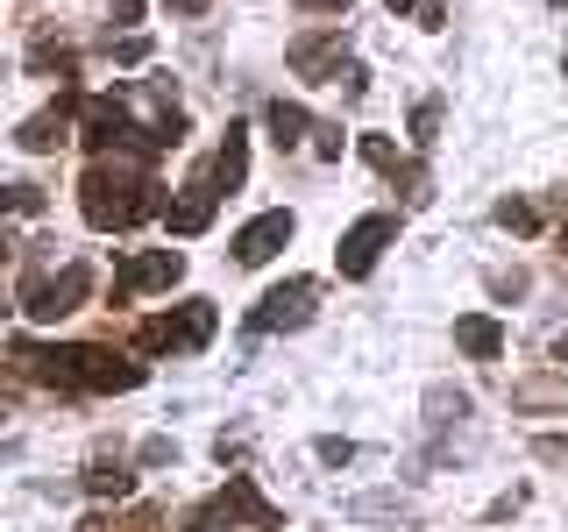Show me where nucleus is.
Listing matches in <instances>:
<instances>
[{
    "mask_svg": "<svg viewBox=\"0 0 568 532\" xmlns=\"http://www.w3.org/2000/svg\"><path fill=\"white\" fill-rule=\"evenodd\" d=\"M342 50H348L342 29L298 35V43H292V71H298V79H342Z\"/></svg>",
    "mask_w": 568,
    "mask_h": 532,
    "instance_id": "nucleus-11",
    "label": "nucleus"
},
{
    "mask_svg": "<svg viewBox=\"0 0 568 532\" xmlns=\"http://www.w3.org/2000/svg\"><path fill=\"white\" fill-rule=\"evenodd\" d=\"M555 362H561V369H568V334H561V341H555Z\"/></svg>",
    "mask_w": 568,
    "mask_h": 532,
    "instance_id": "nucleus-38",
    "label": "nucleus"
},
{
    "mask_svg": "<svg viewBox=\"0 0 568 532\" xmlns=\"http://www.w3.org/2000/svg\"><path fill=\"white\" fill-rule=\"evenodd\" d=\"M561 64H568V58H561Z\"/></svg>",
    "mask_w": 568,
    "mask_h": 532,
    "instance_id": "nucleus-44",
    "label": "nucleus"
},
{
    "mask_svg": "<svg viewBox=\"0 0 568 532\" xmlns=\"http://www.w3.org/2000/svg\"><path fill=\"white\" fill-rule=\"evenodd\" d=\"M129 490H135V475L121 469V461H106V454H100L93 469H85V497H129Z\"/></svg>",
    "mask_w": 568,
    "mask_h": 532,
    "instance_id": "nucleus-17",
    "label": "nucleus"
},
{
    "mask_svg": "<svg viewBox=\"0 0 568 532\" xmlns=\"http://www.w3.org/2000/svg\"><path fill=\"white\" fill-rule=\"evenodd\" d=\"M540 461H568V440H561V433H547V440H540Z\"/></svg>",
    "mask_w": 568,
    "mask_h": 532,
    "instance_id": "nucleus-32",
    "label": "nucleus"
},
{
    "mask_svg": "<svg viewBox=\"0 0 568 532\" xmlns=\"http://www.w3.org/2000/svg\"><path fill=\"white\" fill-rule=\"evenodd\" d=\"M29 71H43V79L71 85V79H79V58H71L64 43H36V50H29Z\"/></svg>",
    "mask_w": 568,
    "mask_h": 532,
    "instance_id": "nucleus-18",
    "label": "nucleus"
},
{
    "mask_svg": "<svg viewBox=\"0 0 568 532\" xmlns=\"http://www.w3.org/2000/svg\"><path fill=\"white\" fill-rule=\"evenodd\" d=\"M0 213H22V221H36V213H43V185H29V177L0 185Z\"/></svg>",
    "mask_w": 568,
    "mask_h": 532,
    "instance_id": "nucleus-20",
    "label": "nucleus"
},
{
    "mask_svg": "<svg viewBox=\"0 0 568 532\" xmlns=\"http://www.w3.org/2000/svg\"><path fill=\"white\" fill-rule=\"evenodd\" d=\"M363 156H369V164H377L384 177H398V171H405V156L390 150V135H363Z\"/></svg>",
    "mask_w": 568,
    "mask_h": 532,
    "instance_id": "nucleus-23",
    "label": "nucleus"
},
{
    "mask_svg": "<svg viewBox=\"0 0 568 532\" xmlns=\"http://www.w3.org/2000/svg\"><path fill=\"white\" fill-rule=\"evenodd\" d=\"M242 177H248V129H227L221 156H213V171H206V185H213V192H235Z\"/></svg>",
    "mask_w": 568,
    "mask_h": 532,
    "instance_id": "nucleus-14",
    "label": "nucleus"
},
{
    "mask_svg": "<svg viewBox=\"0 0 568 532\" xmlns=\"http://www.w3.org/2000/svg\"><path fill=\"white\" fill-rule=\"evenodd\" d=\"M178 277H185V256H178V248H142V256L121 263L114 298H129V291H171Z\"/></svg>",
    "mask_w": 568,
    "mask_h": 532,
    "instance_id": "nucleus-9",
    "label": "nucleus"
},
{
    "mask_svg": "<svg viewBox=\"0 0 568 532\" xmlns=\"http://www.w3.org/2000/svg\"><path fill=\"white\" fill-rule=\"evenodd\" d=\"M150 377V362L121 348H100V341H79V348H58V390H135Z\"/></svg>",
    "mask_w": 568,
    "mask_h": 532,
    "instance_id": "nucleus-2",
    "label": "nucleus"
},
{
    "mask_svg": "<svg viewBox=\"0 0 568 532\" xmlns=\"http://www.w3.org/2000/svg\"><path fill=\"white\" fill-rule=\"evenodd\" d=\"M213 327H221L213 298H185L178 313L142 319V334H135V341L150 348V355H192V348H206V341H213Z\"/></svg>",
    "mask_w": 568,
    "mask_h": 532,
    "instance_id": "nucleus-3",
    "label": "nucleus"
},
{
    "mask_svg": "<svg viewBox=\"0 0 568 532\" xmlns=\"http://www.w3.org/2000/svg\"><path fill=\"white\" fill-rule=\"evenodd\" d=\"M490 291H497V298H519V291H526V277H519V270H497V277H490Z\"/></svg>",
    "mask_w": 568,
    "mask_h": 532,
    "instance_id": "nucleus-29",
    "label": "nucleus"
},
{
    "mask_svg": "<svg viewBox=\"0 0 568 532\" xmlns=\"http://www.w3.org/2000/svg\"><path fill=\"white\" fill-rule=\"evenodd\" d=\"M306 14H342V8H355V0H298Z\"/></svg>",
    "mask_w": 568,
    "mask_h": 532,
    "instance_id": "nucleus-33",
    "label": "nucleus"
},
{
    "mask_svg": "<svg viewBox=\"0 0 568 532\" xmlns=\"http://www.w3.org/2000/svg\"><path fill=\"white\" fill-rule=\"evenodd\" d=\"M390 8H398V14H405V8H419V0H390Z\"/></svg>",
    "mask_w": 568,
    "mask_h": 532,
    "instance_id": "nucleus-39",
    "label": "nucleus"
},
{
    "mask_svg": "<svg viewBox=\"0 0 568 532\" xmlns=\"http://www.w3.org/2000/svg\"><path fill=\"white\" fill-rule=\"evenodd\" d=\"M455 348L469 355V362H497V355H505V327H497L490 313H462L455 319Z\"/></svg>",
    "mask_w": 568,
    "mask_h": 532,
    "instance_id": "nucleus-13",
    "label": "nucleus"
},
{
    "mask_svg": "<svg viewBox=\"0 0 568 532\" xmlns=\"http://www.w3.org/2000/svg\"><path fill=\"white\" fill-rule=\"evenodd\" d=\"M334 85H342L348 100H363V93H369V71H363V64H342V79H334Z\"/></svg>",
    "mask_w": 568,
    "mask_h": 532,
    "instance_id": "nucleus-26",
    "label": "nucleus"
},
{
    "mask_svg": "<svg viewBox=\"0 0 568 532\" xmlns=\"http://www.w3.org/2000/svg\"><path fill=\"white\" fill-rule=\"evenodd\" d=\"M555 8H568V0H555Z\"/></svg>",
    "mask_w": 568,
    "mask_h": 532,
    "instance_id": "nucleus-43",
    "label": "nucleus"
},
{
    "mask_svg": "<svg viewBox=\"0 0 568 532\" xmlns=\"http://www.w3.org/2000/svg\"><path fill=\"white\" fill-rule=\"evenodd\" d=\"M313 150L320 156H342V129H313Z\"/></svg>",
    "mask_w": 568,
    "mask_h": 532,
    "instance_id": "nucleus-31",
    "label": "nucleus"
},
{
    "mask_svg": "<svg viewBox=\"0 0 568 532\" xmlns=\"http://www.w3.org/2000/svg\"><path fill=\"white\" fill-rule=\"evenodd\" d=\"M171 8H178V14H206V0H171Z\"/></svg>",
    "mask_w": 568,
    "mask_h": 532,
    "instance_id": "nucleus-36",
    "label": "nucleus"
},
{
    "mask_svg": "<svg viewBox=\"0 0 568 532\" xmlns=\"http://www.w3.org/2000/svg\"><path fill=\"white\" fill-rule=\"evenodd\" d=\"M206 519L213 525H248V532H277V504H263V490L248 483V475H227V490L206 504Z\"/></svg>",
    "mask_w": 568,
    "mask_h": 532,
    "instance_id": "nucleus-7",
    "label": "nucleus"
},
{
    "mask_svg": "<svg viewBox=\"0 0 568 532\" xmlns=\"http://www.w3.org/2000/svg\"><path fill=\"white\" fill-rule=\"evenodd\" d=\"M85 291H93V270H85V263H64L58 277L36 270V277L22 284V313H29V319H43V327H58L64 313H79V306H85Z\"/></svg>",
    "mask_w": 568,
    "mask_h": 532,
    "instance_id": "nucleus-4",
    "label": "nucleus"
},
{
    "mask_svg": "<svg viewBox=\"0 0 568 532\" xmlns=\"http://www.w3.org/2000/svg\"><path fill=\"white\" fill-rule=\"evenodd\" d=\"M185 532H213V519H206V511H200V519H185Z\"/></svg>",
    "mask_w": 568,
    "mask_h": 532,
    "instance_id": "nucleus-37",
    "label": "nucleus"
},
{
    "mask_svg": "<svg viewBox=\"0 0 568 532\" xmlns=\"http://www.w3.org/2000/svg\"><path fill=\"white\" fill-rule=\"evenodd\" d=\"M263 129H271L277 150H298V142L313 135V121H306V106H298V100H271V106H263Z\"/></svg>",
    "mask_w": 568,
    "mask_h": 532,
    "instance_id": "nucleus-15",
    "label": "nucleus"
},
{
    "mask_svg": "<svg viewBox=\"0 0 568 532\" xmlns=\"http://www.w3.org/2000/svg\"><path fill=\"white\" fill-rule=\"evenodd\" d=\"M497 227H511V235H532V227H540V213H532L526 200H497Z\"/></svg>",
    "mask_w": 568,
    "mask_h": 532,
    "instance_id": "nucleus-22",
    "label": "nucleus"
},
{
    "mask_svg": "<svg viewBox=\"0 0 568 532\" xmlns=\"http://www.w3.org/2000/svg\"><path fill=\"white\" fill-rule=\"evenodd\" d=\"M0 313H8V298H0Z\"/></svg>",
    "mask_w": 568,
    "mask_h": 532,
    "instance_id": "nucleus-42",
    "label": "nucleus"
},
{
    "mask_svg": "<svg viewBox=\"0 0 568 532\" xmlns=\"http://www.w3.org/2000/svg\"><path fill=\"white\" fill-rule=\"evenodd\" d=\"M434 135H440V100H419L413 106V150H434Z\"/></svg>",
    "mask_w": 568,
    "mask_h": 532,
    "instance_id": "nucleus-21",
    "label": "nucleus"
},
{
    "mask_svg": "<svg viewBox=\"0 0 568 532\" xmlns=\"http://www.w3.org/2000/svg\"><path fill=\"white\" fill-rule=\"evenodd\" d=\"M320 306V284L313 277H284L277 291H263V306L248 313V334H292V327H306Z\"/></svg>",
    "mask_w": 568,
    "mask_h": 532,
    "instance_id": "nucleus-5",
    "label": "nucleus"
},
{
    "mask_svg": "<svg viewBox=\"0 0 568 532\" xmlns=\"http://www.w3.org/2000/svg\"><path fill=\"white\" fill-rule=\"evenodd\" d=\"M390 242H398V213H363L342 235V248H334V263H342V277H369Z\"/></svg>",
    "mask_w": 568,
    "mask_h": 532,
    "instance_id": "nucleus-6",
    "label": "nucleus"
},
{
    "mask_svg": "<svg viewBox=\"0 0 568 532\" xmlns=\"http://www.w3.org/2000/svg\"><path fill=\"white\" fill-rule=\"evenodd\" d=\"M114 58H121V64H142V58H150V35H121Z\"/></svg>",
    "mask_w": 568,
    "mask_h": 532,
    "instance_id": "nucleus-27",
    "label": "nucleus"
},
{
    "mask_svg": "<svg viewBox=\"0 0 568 532\" xmlns=\"http://www.w3.org/2000/svg\"><path fill=\"white\" fill-rule=\"evenodd\" d=\"M121 532H156V511H135V519L121 525Z\"/></svg>",
    "mask_w": 568,
    "mask_h": 532,
    "instance_id": "nucleus-35",
    "label": "nucleus"
},
{
    "mask_svg": "<svg viewBox=\"0 0 568 532\" xmlns=\"http://www.w3.org/2000/svg\"><path fill=\"white\" fill-rule=\"evenodd\" d=\"M142 461H150V469H164V461H178V440L150 433V440H142Z\"/></svg>",
    "mask_w": 568,
    "mask_h": 532,
    "instance_id": "nucleus-25",
    "label": "nucleus"
},
{
    "mask_svg": "<svg viewBox=\"0 0 568 532\" xmlns=\"http://www.w3.org/2000/svg\"><path fill=\"white\" fill-rule=\"evenodd\" d=\"M320 461H327V469H348V461H355V448H348V440L342 433H327V440H320V448H313Z\"/></svg>",
    "mask_w": 568,
    "mask_h": 532,
    "instance_id": "nucleus-24",
    "label": "nucleus"
},
{
    "mask_svg": "<svg viewBox=\"0 0 568 532\" xmlns=\"http://www.w3.org/2000/svg\"><path fill=\"white\" fill-rule=\"evenodd\" d=\"M71 135H79V93H71V85L43 106V114H29L22 129H14V142H22V150H36V156L58 150V142H71Z\"/></svg>",
    "mask_w": 568,
    "mask_h": 532,
    "instance_id": "nucleus-8",
    "label": "nucleus"
},
{
    "mask_svg": "<svg viewBox=\"0 0 568 532\" xmlns=\"http://www.w3.org/2000/svg\"><path fill=\"white\" fill-rule=\"evenodd\" d=\"M561 256H568V221H561Z\"/></svg>",
    "mask_w": 568,
    "mask_h": 532,
    "instance_id": "nucleus-40",
    "label": "nucleus"
},
{
    "mask_svg": "<svg viewBox=\"0 0 568 532\" xmlns=\"http://www.w3.org/2000/svg\"><path fill=\"white\" fill-rule=\"evenodd\" d=\"M426 419H434V426L469 419V398H462V390H448V383H434V390H426Z\"/></svg>",
    "mask_w": 568,
    "mask_h": 532,
    "instance_id": "nucleus-19",
    "label": "nucleus"
},
{
    "mask_svg": "<svg viewBox=\"0 0 568 532\" xmlns=\"http://www.w3.org/2000/svg\"><path fill=\"white\" fill-rule=\"evenodd\" d=\"M213 200H221V192H213L206 177H200V185H185V192H178V200L164 206L171 235H206V227H213Z\"/></svg>",
    "mask_w": 568,
    "mask_h": 532,
    "instance_id": "nucleus-12",
    "label": "nucleus"
},
{
    "mask_svg": "<svg viewBox=\"0 0 568 532\" xmlns=\"http://www.w3.org/2000/svg\"><path fill=\"white\" fill-rule=\"evenodd\" d=\"M511 405H519V412H568V369L561 377H526L511 390Z\"/></svg>",
    "mask_w": 568,
    "mask_h": 532,
    "instance_id": "nucleus-16",
    "label": "nucleus"
},
{
    "mask_svg": "<svg viewBox=\"0 0 568 532\" xmlns=\"http://www.w3.org/2000/svg\"><path fill=\"white\" fill-rule=\"evenodd\" d=\"M448 22V0H419V29H440Z\"/></svg>",
    "mask_w": 568,
    "mask_h": 532,
    "instance_id": "nucleus-30",
    "label": "nucleus"
},
{
    "mask_svg": "<svg viewBox=\"0 0 568 532\" xmlns=\"http://www.w3.org/2000/svg\"><path fill=\"white\" fill-rule=\"evenodd\" d=\"M114 22H142V0H114Z\"/></svg>",
    "mask_w": 568,
    "mask_h": 532,
    "instance_id": "nucleus-34",
    "label": "nucleus"
},
{
    "mask_svg": "<svg viewBox=\"0 0 568 532\" xmlns=\"http://www.w3.org/2000/svg\"><path fill=\"white\" fill-rule=\"evenodd\" d=\"M79 206H85V221L100 227V235H121V227H135V221H150V213H164V200H156V185L142 177L135 164H93L79 177Z\"/></svg>",
    "mask_w": 568,
    "mask_h": 532,
    "instance_id": "nucleus-1",
    "label": "nucleus"
},
{
    "mask_svg": "<svg viewBox=\"0 0 568 532\" xmlns=\"http://www.w3.org/2000/svg\"><path fill=\"white\" fill-rule=\"evenodd\" d=\"M213 454H221V461H242L248 454V433H221V440H213Z\"/></svg>",
    "mask_w": 568,
    "mask_h": 532,
    "instance_id": "nucleus-28",
    "label": "nucleus"
},
{
    "mask_svg": "<svg viewBox=\"0 0 568 532\" xmlns=\"http://www.w3.org/2000/svg\"><path fill=\"white\" fill-rule=\"evenodd\" d=\"M0 256H8V235H0Z\"/></svg>",
    "mask_w": 568,
    "mask_h": 532,
    "instance_id": "nucleus-41",
    "label": "nucleus"
},
{
    "mask_svg": "<svg viewBox=\"0 0 568 532\" xmlns=\"http://www.w3.org/2000/svg\"><path fill=\"white\" fill-rule=\"evenodd\" d=\"M284 242H292V213H284V206L277 213H256V221L235 235V263H242V270H256V263H271Z\"/></svg>",
    "mask_w": 568,
    "mask_h": 532,
    "instance_id": "nucleus-10",
    "label": "nucleus"
}]
</instances>
